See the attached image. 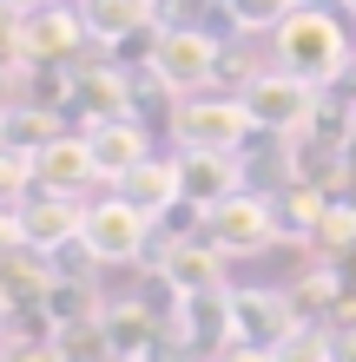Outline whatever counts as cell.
Masks as SVG:
<instances>
[{
	"mask_svg": "<svg viewBox=\"0 0 356 362\" xmlns=\"http://www.w3.org/2000/svg\"><path fill=\"white\" fill-rule=\"evenodd\" d=\"M277 66L284 73H297V79H310V86H343L350 79V33H343V20L337 13H317V7H297L277 27Z\"/></svg>",
	"mask_w": 356,
	"mask_h": 362,
	"instance_id": "1",
	"label": "cell"
},
{
	"mask_svg": "<svg viewBox=\"0 0 356 362\" xmlns=\"http://www.w3.org/2000/svg\"><path fill=\"white\" fill-rule=\"evenodd\" d=\"M251 105V119H258V132H277V139H297L317 125V105H323V86H310V79L284 73L277 59H270L264 73H251V86L238 93Z\"/></svg>",
	"mask_w": 356,
	"mask_h": 362,
	"instance_id": "2",
	"label": "cell"
},
{
	"mask_svg": "<svg viewBox=\"0 0 356 362\" xmlns=\"http://www.w3.org/2000/svg\"><path fill=\"white\" fill-rule=\"evenodd\" d=\"M172 132H178V152H244V145L258 139V119H251L244 99H205V93H192L178 105Z\"/></svg>",
	"mask_w": 356,
	"mask_h": 362,
	"instance_id": "3",
	"label": "cell"
},
{
	"mask_svg": "<svg viewBox=\"0 0 356 362\" xmlns=\"http://www.w3.org/2000/svg\"><path fill=\"white\" fill-rule=\"evenodd\" d=\"M145 244H152V218H145L139 204H125L119 191H113V198H99V204H86L79 250H86L93 264H139Z\"/></svg>",
	"mask_w": 356,
	"mask_h": 362,
	"instance_id": "4",
	"label": "cell"
},
{
	"mask_svg": "<svg viewBox=\"0 0 356 362\" xmlns=\"http://www.w3.org/2000/svg\"><path fill=\"white\" fill-rule=\"evenodd\" d=\"M205 238H212L224 257H258L284 238L277 230V204L264 198V191H231L224 204L205 211Z\"/></svg>",
	"mask_w": 356,
	"mask_h": 362,
	"instance_id": "5",
	"label": "cell"
},
{
	"mask_svg": "<svg viewBox=\"0 0 356 362\" xmlns=\"http://www.w3.org/2000/svg\"><path fill=\"white\" fill-rule=\"evenodd\" d=\"M152 73H159L178 99H192V93H205V86L224 73V53H218V40L205 33V27H159Z\"/></svg>",
	"mask_w": 356,
	"mask_h": 362,
	"instance_id": "6",
	"label": "cell"
},
{
	"mask_svg": "<svg viewBox=\"0 0 356 362\" xmlns=\"http://www.w3.org/2000/svg\"><path fill=\"white\" fill-rule=\"evenodd\" d=\"M79 40H93V33L67 0L33 7V13H20V66H67L79 53Z\"/></svg>",
	"mask_w": 356,
	"mask_h": 362,
	"instance_id": "7",
	"label": "cell"
},
{
	"mask_svg": "<svg viewBox=\"0 0 356 362\" xmlns=\"http://www.w3.org/2000/svg\"><path fill=\"white\" fill-rule=\"evenodd\" d=\"M86 145H93V165H99V185H119L132 165L152 158V125H139L132 112L93 119V125H86Z\"/></svg>",
	"mask_w": 356,
	"mask_h": 362,
	"instance_id": "8",
	"label": "cell"
},
{
	"mask_svg": "<svg viewBox=\"0 0 356 362\" xmlns=\"http://www.w3.org/2000/svg\"><path fill=\"white\" fill-rule=\"evenodd\" d=\"M297 329V310L277 290H231V343L244 349H277Z\"/></svg>",
	"mask_w": 356,
	"mask_h": 362,
	"instance_id": "9",
	"label": "cell"
},
{
	"mask_svg": "<svg viewBox=\"0 0 356 362\" xmlns=\"http://www.w3.org/2000/svg\"><path fill=\"white\" fill-rule=\"evenodd\" d=\"M20 224H27V250H59V244H79V224H86V204L73 191H47L33 185L27 204H20Z\"/></svg>",
	"mask_w": 356,
	"mask_h": 362,
	"instance_id": "10",
	"label": "cell"
},
{
	"mask_svg": "<svg viewBox=\"0 0 356 362\" xmlns=\"http://www.w3.org/2000/svg\"><path fill=\"white\" fill-rule=\"evenodd\" d=\"M33 185H47V191H86V185H99V165H93V145H86V132H53L47 145L33 152Z\"/></svg>",
	"mask_w": 356,
	"mask_h": 362,
	"instance_id": "11",
	"label": "cell"
},
{
	"mask_svg": "<svg viewBox=\"0 0 356 362\" xmlns=\"http://www.w3.org/2000/svg\"><path fill=\"white\" fill-rule=\"evenodd\" d=\"M79 20H86V33L99 40V47H125V40L165 27L159 0H79Z\"/></svg>",
	"mask_w": 356,
	"mask_h": 362,
	"instance_id": "12",
	"label": "cell"
},
{
	"mask_svg": "<svg viewBox=\"0 0 356 362\" xmlns=\"http://www.w3.org/2000/svg\"><path fill=\"white\" fill-rule=\"evenodd\" d=\"M113 191H119L125 204H139L145 218L159 224L165 211H172V204L185 198V178H178V158H159V152H152L145 165H132V172H125V178H119Z\"/></svg>",
	"mask_w": 356,
	"mask_h": 362,
	"instance_id": "13",
	"label": "cell"
},
{
	"mask_svg": "<svg viewBox=\"0 0 356 362\" xmlns=\"http://www.w3.org/2000/svg\"><path fill=\"white\" fill-rule=\"evenodd\" d=\"M178 178H185V198H192L198 211L224 204L231 191H244L238 178V152H178Z\"/></svg>",
	"mask_w": 356,
	"mask_h": 362,
	"instance_id": "14",
	"label": "cell"
},
{
	"mask_svg": "<svg viewBox=\"0 0 356 362\" xmlns=\"http://www.w3.org/2000/svg\"><path fill=\"white\" fill-rule=\"evenodd\" d=\"M165 284L172 296H198V290H224V250L205 238V244H172L165 250Z\"/></svg>",
	"mask_w": 356,
	"mask_h": 362,
	"instance_id": "15",
	"label": "cell"
},
{
	"mask_svg": "<svg viewBox=\"0 0 356 362\" xmlns=\"http://www.w3.org/2000/svg\"><path fill=\"white\" fill-rule=\"evenodd\" d=\"M59 112H47V105H13L7 119H0V145H13V152H40L59 125H53Z\"/></svg>",
	"mask_w": 356,
	"mask_h": 362,
	"instance_id": "16",
	"label": "cell"
},
{
	"mask_svg": "<svg viewBox=\"0 0 356 362\" xmlns=\"http://www.w3.org/2000/svg\"><path fill=\"white\" fill-rule=\"evenodd\" d=\"M224 13H231L238 33H277L290 13H297V0H218Z\"/></svg>",
	"mask_w": 356,
	"mask_h": 362,
	"instance_id": "17",
	"label": "cell"
},
{
	"mask_svg": "<svg viewBox=\"0 0 356 362\" xmlns=\"http://www.w3.org/2000/svg\"><path fill=\"white\" fill-rule=\"evenodd\" d=\"M317 244L330 250V257H350V250H356V198H330V204H323Z\"/></svg>",
	"mask_w": 356,
	"mask_h": 362,
	"instance_id": "18",
	"label": "cell"
},
{
	"mask_svg": "<svg viewBox=\"0 0 356 362\" xmlns=\"http://www.w3.org/2000/svg\"><path fill=\"white\" fill-rule=\"evenodd\" d=\"M27 191H33V152L0 145V204H27Z\"/></svg>",
	"mask_w": 356,
	"mask_h": 362,
	"instance_id": "19",
	"label": "cell"
},
{
	"mask_svg": "<svg viewBox=\"0 0 356 362\" xmlns=\"http://www.w3.org/2000/svg\"><path fill=\"white\" fill-rule=\"evenodd\" d=\"M27 250V224H20V204H0V264H13Z\"/></svg>",
	"mask_w": 356,
	"mask_h": 362,
	"instance_id": "20",
	"label": "cell"
},
{
	"mask_svg": "<svg viewBox=\"0 0 356 362\" xmlns=\"http://www.w3.org/2000/svg\"><path fill=\"white\" fill-rule=\"evenodd\" d=\"M0 66H20V13L0 0Z\"/></svg>",
	"mask_w": 356,
	"mask_h": 362,
	"instance_id": "21",
	"label": "cell"
},
{
	"mask_svg": "<svg viewBox=\"0 0 356 362\" xmlns=\"http://www.w3.org/2000/svg\"><path fill=\"white\" fill-rule=\"evenodd\" d=\"M224 362H277V349H244V343H238V349L224 356Z\"/></svg>",
	"mask_w": 356,
	"mask_h": 362,
	"instance_id": "22",
	"label": "cell"
},
{
	"mask_svg": "<svg viewBox=\"0 0 356 362\" xmlns=\"http://www.w3.org/2000/svg\"><path fill=\"white\" fill-rule=\"evenodd\" d=\"M297 7H317V13H350V0H297Z\"/></svg>",
	"mask_w": 356,
	"mask_h": 362,
	"instance_id": "23",
	"label": "cell"
},
{
	"mask_svg": "<svg viewBox=\"0 0 356 362\" xmlns=\"http://www.w3.org/2000/svg\"><path fill=\"white\" fill-rule=\"evenodd\" d=\"M13 13H33V7H53V0H7Z\"/></svg>",
	"mask_w": 356,
	"mask_h": 362,
	"instance_id": "24",
	"label": "cell"
},
{
	"mask_svg": "<svg viewBox=\"0 0 356 362\" xmlns=\"http://www.w3.org/2000/svg\"><path fill=\"white\" fill-rule=\"evenodd\" d=\"M350 152H356V112H350Z\"/></svg>",
	"mask_w": 356,
	"mask_h": 362,
	"instance_id": "25",
	"label": "cell"
},
{
	"mask_svg": "<svg viewBox=\"0 0 356 362\" xmlns=\"http://www.w3.org/2000/svg\"><path fill=\"white\" fill-rule=\"evenodd\" d=\"M0 119H7V112H0Z\"/></svg>",
	"mask_w": 356,
	"mask_h": 362,
	"instance_id": "26",
	"label": "cell"
}]
</instances>
